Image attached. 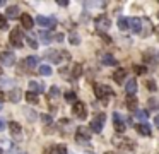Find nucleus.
I'll list each match as a JSON object with an SVG mask.
<instances>
[{
    "label": "nucleus",
    "mask_w": 159,
    "mask_h": 154,
    "mask_svg": "<svg viewBox=\"0 0 159 154\" xmlns=\"http://www.w3.org/2000/svg\"><path fill=\"white\" fill-rule=\"evenodd\" d=\"M94 24H96V29L99 31L101 34H104V33H106V31L111 28V19L108 17V15L101 14V15H98V17H96Z\"/></svg>",
    "instance_id": "nucleus-1"
},
{
    "label": "nucleus",
    "mask_w": 159,
    "mask_h": 154,
    "mask_svg": "<svg viewBox=\"0 0 159 154\" xmlns=\"http://www.w3.org/2000/svg\"><path fill=\"white\" fill-rule=\"evenodd\" d=\"M94 92H96L98 98L104 99V101L115 94V92H113V89H111L110 86H104V84H94Z\"/></svg>",
    "instance_id": "nucleus-2"
},
{
    "label": "nucleus",
    "mask_w": 159,
    "mask_h": 154,
    "mask_svg": "<svg viewBox=\"0 0 159 154\" xmlns=\"http://www.w3.org/2000/svg\"><path fill=\"white\" fill-rule=\"evenodd\" d=\"M75 140H77L79 144L89 142V140H91V130H89L87 127H84V125L77 127V130H75Z\"/></svg>",
    "instance_id": "nucleus-3"
},
{
    "label": "nucleus",
    "mask_w": 159,
    "mask_h": 154,
    "mask_svg": "<svg viewBox=\"0 0 159 154\" xmlns=\"http://www.w3.org/2000/svg\"><path fill=\"white\" fill-rule=\"evenodd\" d=\"M46 58L52 63H60L63 58H69L67 51H56V50H48L46 51Z\"/></svg>",
    "instance_id": "nucleus-4"
},
{
    "label": "nucleus",
    "mask_w": 159,
    "mask_h": 154,
    "mask_svg": "<svg viewBox=\"0 0 159 154\" xmlns=\"http://www.w3.org/2000/svg\"><path fill=\"white\" fill-rule=\"evenodd\" d=\"M104 120H106V115L104 113L96 115V117L93 118V122H91V130L96 132V134H99L101 130H103V127H104Z\"/></svg>",
    "instance_id": "nucleus-5"
},
{
    "label": "nucleus",
    "mask_w": 159,
    "mask_h": 154,
    "mask_svg": "<svg viewBox=\"0 0 159 154\" xmlns=\"http://www.w3.org/2000/svg\"><path fill=\"white\" fill-rule=\"evenodd\" d=\"M15 63V57L10 51H2L0 53V67H12Z\"/></svg>",
    "instance_id": "nucleus-6"
},
{
    "label": "nucleus",
    "mask_w": 159,
    "mask_h": 154,
    "mask_svg": "<svg viewBox=\"0 0 159 154\" xmlns=\"http://www.w3.org/2000/svg\"><path fill=\"white\" fill-rule=\"evenodd\" d=\"M36 22L41 26V28H46V29H53L56 26V19L55 17H44V15H38Z\"/></svg>",
    "instance_id": "nucleus-7"
},
{
    "label": "nucleus",
    "mask_w": 159,
    "mask_h": 154,
    "mask_svg": "<svg viewBox=\"0 0 159 154\" xmlns=\"http://www.w3.org/2000/svg\"><path fill=\"white\" fill-rule=\"evenodd\" d=\"M72 111H74V115H77L81 120H86V117H87V110H86V105L81 101H75L74 106H72Z\"/></svg>",
    "instance_id": "nucleus-8"
},
{
    "label": "nucleus",
    "mask_w": 159,
    "mask_h": 154,
    "mask_svg": "<svg viewBox=\"0 0 159 154\" xmlns=\"http://www.w3.org/2000/svg\"><path fill=\"white\" fill-rule=\"evenodd\" d=\"M113 123H115V130L118 134H123L127 128V122L122 118V115L120 113H113Z\"/></svg>",
    "instance_id": "nucleus-9"
},
{
    "label": "nucleus",
    "mask_w": 159,
    "mask_h": 154,
    "mask_svg": "<svg viewBox=\"0 0 159 154\" xmlns=\"http://www.w3.org/2000/svg\"><path fill=\"white\" fill-rule=\"evenodd\" d=\"M9 40H10V43L14 45V46L21 48L22 46V33H21V29H17V28L12 29L10 31V38H9Z\"/></svg>",
    "instance_id": "nucleus-10"
},
{
    "label": "nucleus",
    "mask_w": 159,
    "mask_h": 154,
    "mask_svg": "<svg viewBox=\"0 0 159 154\" xmlns=\"http://www.w3.org/2000/svg\"><path fill=\"white\" fill-rule=\"evenodd\" d=\"M128 29H132L133 33L140 34V31H142V19H140V17H132V19H128Z\"/></svg>",
    "instance_id": "nucleus-11"
},
{
    "label": "nucleus",
    "mask_w": 159,
    "mask_h": 154,
    "mask_svg": "<svg viewBox=\"0 0 159 154\" xmlns=\"http://www.w3.org/2000/svg\"><path fill=\"white\" fill-rule=\"evenodd\" d=\"M21 67H24L22 72H26V70H31V69H34V67H38V57H27L26 60H22V62H21Z\"/></svg>",
    "instance_id": "nucleus-12"
},
{
    "label": "nucleus",
    "mask_w": 159,
    "mask_h": 154,
    "mask_svg": "<svg viewBox=\"0 0 159 154\" xmlns=\"http://www.w3.org/2000/svg\"><path fill=\"white\" fill-rule=\"evenodd\" d=\"M127 79V70L125 69H116L115 72H113V81L116 82V84H123V81Z\"/></svg>",
    "instance_id": "nucleus-13"
},
{
    "label": "nucleus",
    "mask_w": 159,
    "mask_h": 154,
    "mask_svg": "<svg viewBox=\"0 0 159 154\" xmlns=\"http://www.w3.org/2000/svg\"><path fill=\"white\" fill-rule=\"evenodd\" d=\"M125 103H127V108H128V110H135L137 105H139V99H137V96H135V94H127Z\"/></svg>",
    "instance_id": "nucleus-14"
},
{
    "label": "nucleus",
    "mask_w": 159,
    "mask_h": 154,
    "mask_svg": "<svg viewBox=\"0 0 159 154\" xmlns=\"http://www.w3.org/2000/svg\"><path fill=\"white\" fill-rule=\"evenodd\" d=\"M125 92L127 94H135V92H137V81H135V79H128V81H127Z\"/></svg>",
    "instance_id": "nucleus-15"
},
{
    "label": "nucleus",
    "mask_w": 159,
    "mask_h": 154,
    "mask_svg": "<svg viewBox=\"0 0 159 154\" xmlns=\"http://www.w3.org/2000/svg\"><path fill=\"white\" fill-rule=\"evenodd\" d=\"M21 24H22V28L31 29L33 24H34V21H33V17H31L29 14H21Z\"/></svg>",
    "instance_id": "nucleus-16"
},
{
    "label": "nucleus",
    "mask_w": 159,
    "mask_h": 154,
    "mask_svg": "<svg viewBox=\"0 0 159 154\" xmlns=\"http://www.w3.org/2000/svg\"><path fill=\"white\" fill-rule=\"evenodd\" d=\"M135 130H137L140 135H144V137H151V127H149L147 123H139V125H135Z\"/></svg>",
    "instance_id": "nucleus-17"
},
{
    "label": "nucleus",
    "mask_w": 159,
    "mask_h": 154,
    "mask_svg": "<svg viewBox=\"0 0 159 154\" xmlns=\"http://www.w3.org/2000/svg\"><path fill=\"white\" fill-rule=\"evenodd\" d=\"M21 99H22L21 89H12V91L9 92V101H10V103H19Z\"/></svg>",
    "instance_id": "nucleus-18"
},
{
    "label": "nucleus",
    "mask_w": 159,
    "mask_h": 154,
    "mask_svg": "<svg viewBox=\"0 0 159 154\" xmlns=\"http://www.w3.org/2000/svg\"><path fill=\"white\" fill-rule=\"evenodd\" d=\"M17 15H19L17 5H10V7H7V12H5V19H17Z\"/></svg>",
    "instance_id": "nucleus-19"
},
{
    "label": "nucleus",
    "mask_w": 159,
    "mask_h": 154,
    "mask_svg": "<svg viewBox=\"0 0 159 154\" xmlns=\"http://www.w3.org/2000/svg\"><path fill=\"white\" fill-rule=\"evenodd\" d=\"M40 40H41V43L43 45H50L52 43V33H50V31H40Z\"/></svg>",
    "instance_id": "nucleus-20"
},
{
    "label": "nucleus",
    "mask_w": 159,
    "mask_h": 154,
    "mask_svg": "<svg viewBox=\"0 0 159 154\" xmlns=\"http://www.w3.org/2000/svg\"><path fill=\"white\" fill-rule=\"evenodd\" d=\"M70 74L74 79H79V77L82 75V65L81 63H74V65L70 67Z\"/></svg>",
    "instance_id": "nucleus-21"
},
{
    "label": "nucleus",
    "mask_w": 159,
    "mask_h": 154,
    "mask_svg": "<svg viewBox=\"0 0 159 154\" xmlns=\"http://www.w3.org/2000/svg\"><path fill=\"white\" fill-rule=\"evenodd\" d=\"M151 21L149 19H142V31H140V36H147L151 33Z\"/></svg>",
    "instance_id": "nucleus-22"
},
{
    "label": "nucleus",
    "mask_w": 159,
    "mask_h": 154,
    "mask_svg": "<svg viewBox=\"0 0 159 154\" xmlns=\"http://www.w3.org/2000/svg\"><path fill=\"white\" fill-rule=\"evenodd\" d=\"M101 62L104 63V65H116V60L113 55H110V53H104L103 57H101Z\"/></svg>",
    "instance_id": "nucleus-23"
},
{
    "label": "nucleus",
    "mask_w": 159,
    "mask_h": 154,
    "mask_svg": "<svg viewBox=\"0 0 159 154\" xmlns=\"http://www.w3.org/2000/svg\"><path fill=\"white\" fill-rule=\"evenodd\" d=\"M135 118H137V120H140L142 123H145V120L149 118V111H145V110H135Z\"/></svg>",
    "instance_id": "nucleus-24"
},
{
    "label": "nucleus",
    "mask_w": 159,
    "mask_h": 154,
    "mask_svg": "<svg viewBox=\"0 0 159 154\" xmlns=\"http://www.w3.org/2000/svg\"><path fill=\"white\" fill-rule=\"evenodd\" d=\"M9 128H10V134L12 135H19V134H21V125L17 123V122H10V123H9Z\"/></svg>",
    "instance_id": "nucleus-25"
},
{
    "label": "nucleus",
    "mask_w": 159,
    "mask_h": 154,
    "mask_svg": "<svg viewBox=\"0 0 159 154\" xmlns=\"http://www.w3.org/2000/svg\"><path fill=\"white\" fill-rule=\"evenodd\" d=\"M43 91V88H41L40 84H38L36 81H29V92H34V94H38V92Z\"/></svg>",
    "instance_id": "nucleus-26"
},
{
    "label": "nucleus",
    "mask_w": 159,
    "mask_h": 154,
    "mask_svg": "<svg viewBox=\"0 0 159 154\" xmlns=\"http://www.w3.org/2000/svg\"><path fill=\"white\" fill-rule=\"evenodd\" d=\"M38 72H40L41 75H52V67H50V65H46V63H43V65H40Z\"/></svg>",
    "instance_id": "nucleus-27"
},
{
    "label": "nucleus",
    "mask_w": 159,
    "mask_h": 154,
    "mask_svg": "<svg viewBox=\"0 0 159 154\" xmlns=\"http://www.w3.org/2000/svg\"><path fill=\"white\" fill-rule=\"evenodd\" d=\"M24 98H26L27 103H33V105H36V103L40 101V99H38V94H34V92H26Z\"/></svg>",
    "instance_id": "nucleus-28"
},
{
    "label": "nucleus",
    "mask_w": 159,
    "mask_h": 154,
    "mask_svg": "<svg viewBox=\"0 0 159 154\" xmlns=\"http://www.w3.org/2000/svg\"><path fill=\"white\" fill-rule=\"evenodd\" d=\"M118 28H120L122 31H127V29H128V19H127V17H120V19H118Z\"/></svg>",
    "instance_id": "nucleus-29"
},
{
    "label": "nucleus",
    "mask_w": 159,
    "mask_h": 154,
    "mask_svg": "<svg viewBox=\"0 0 159 154\" xmlns=\"http://www.w3.org/2000/svg\"><path fill=\"white\" fill-rule=\"evenodd\" d=\"M65 101H67V103H75V101H77V94H75L74 91L65 92Z\"/></svg>",
    "instance_id": "nucleus-30"
},
{
    "label": "nucleus",
    "mask_w": 159,
    "mask_h": 154,
    "mask_svg": "<svg viewBox=\"0 0 159 154\" xmlns=\"http://www.w3.org/2000/svg\"><path fill=\"white\" fill-rule=\"evenodd\" d=\"M24 115H26L27 118H29L31 122H34L38 118V115H36V111H33V110H29V108H26V110H24Z\"/></svg>",
    "instance_id": "nucleus-31"
},
{
    "label": "nucleus",
    "mask_w": 159,
    "mask_h": 154,
    "mask_svg": "<svg viewBox=\"0 0 159 154\" xmlns=\"http://www.w3.org/2000/svg\"><path fill=\"white\" fill-rule=\"evenodd\" d=\"M53 154H67V147L65 146H56V147H53Z\"/></svg>",
    "instance_id": "nucleus-32"
},
{
    "label": "nucleus",
    "mask_w": 159,
    "mask_h": 154,
    "mask_svg": "<svg viewBox=\"0 0 159 154\" xmlns=\"http://www.w3.org/2000/svg\"><path fill=\"white\" fill-rule=\"evenodd\" d=\"M149 106H151L152 110H157L159 108V99L157 98H151L149 99Z\"/></svg>",
    "instance_id": "nucleus-33"
},
{
    "label": "nucleus",
    "mask_w": 159,
    "mask_h": 154,
    "mask_svg": "<svg viewBox=\"0 0 159 154\" xmlns=\"http://www.w3.org/2000/svg\"><path fill=\"white\" fill-rule=\"evenodd\" d=\"M69 41H70V45H81V38H79L77 34H70Z\"/></svg>",
    "instance_id": "nucleus-34"
},
{
    "label": "nucleus",
    "mask_w": 159,
    "mask_h": 154,
    "mask_svg": "<svg viewBox=\"0 0 159 154\" xmlns=\"http://www.w3.org/2000/svg\"><path fill=\"white\" fill-rule=\"evenodd\" d=\"M7 28H9V24H7V19H5L4 15L0 14V29H4V31H5Z\"/></svg>",
    "instance_id": "nucleus-35"
},
{
    "label": "nucleus",
    "mask_w": 159,
    "mask_h": 154,
    "mask_svg": "<svg viewBox=\"0 0 159 154\" xmlns=\"http://www.w3.org/2000/svg\"><path fill=\"white\" fill-rule=\"evenodd\" d=\"M58 94H60V89L56 88V86H53V88L50 89V98H58Z\"/></svg>",
    "instance_id": "nucleus-36"
},
{
    "label": "nucleus",
    "mask_w": 159,
    "mask_h": 154,
    "mask_svg": "<svg viewBox=\"0 0 159 154\" xmlns=\"http://www.w3.org/2000/svg\"><path fill=\"white\" fill-rule=\"evenodd\" d=\"M26 40H27V45H29V46L33 48V50H36V48H38V41H36V40H33L31 36H27Z\"/></svg>",
    "instance_id": "nucleus-37"
},
{
    "label": "nucleus",
    "mask_w": 159,
    "mask_h": 154,
    "mask_svg": "<svg viewBox=\"0 0 159 154\" xmlns=\"http://www.w3.org/2000/svg\"><path fill=\"white\" fill-rule=\"evenodd\" d=\"M147 89H149V91H152V92L157 91V86H156V82H154V81H147Z\"/></svg>",
    "instance_id": "nucleus-38"
},
{
    "label": "nucleus",
    "mask_w": 159,
    "mask_h": 154,
    "mask_svg": "<svg viewBox=\"0 0 159 154\" xmlns=\"http://www.w3.org/2000/svg\"><path fill=\"white\" fill-rule=\"evenodd\" d=\"M14 82L10 81V79H0V86L2 88H7V86H12Z\"/></svg>",
    "instance_id": "nucleus-39"
},
{
    "label": "nucleus",
    "mask_w": 159,
    "mask_h": 154,
    "mask_svg": "<svg viewBox=\"0 0 159 154\" xmlns=\"http://www.w3.org/2000/svg\"><path fill=\"white\" fill-rule=\"evenodd\" d=\"M133 70H135V74H145V72H147V69H145L144 65H135V69H133Z\"/></svg>",
    "instance_id": "nucleus-40"
},
{
    "label": "nucleus",
    "mask_w": 159,
    "mask_h": 154,
    "mask_svg": "<svg viewBox=\"0 0 159 154\" xmlns=\"http://www.w3.org/2000/svg\"><path fill=\"white\" fill-rule=\"evenodd\" d=\"M41 120H43L44 125H50V123H52V117H50V115H43V117H41Z\"/></svg>",
    "instance_id": "nucleus-41"
},
{
    "label": "nucleus",
    "mask_w": 159,
    "mask_h": 154,
    "mask_svg": "<svg viewBox=\"0 0 159 154\" xmlns=\"http://www.w3.org/2000/svg\"><path fill=\"white\" fill-rule=\"evenodd\" d=\"M5 128V120L4 118H0V130H4Z\"/></svg>",
    "instance_id": "nucleus-42"
},
{
    "label": "nucleus",
    "mask_w": 159,
    "mask_h": 154,
    "mask_svg": "<svg viewBox=\"0 0 159 154\" xmlns=\"http://www.w3.org/2000/svg\"><path fill=\"white\" fill-rule=\"evenodd\" d=\"M56 4H58L60 7H67V5H69V2H65V0H62V2H56Z\"/></svg>",
    "instance_id": "nucleus-43"
},
{
    "label": "nucleus",
    "mask_w": 159,
    "mask_h": 154,
    "mask_svg": "<svg viewBox=\"0 0 159 154\" xmlns=\"http://www.w3.org/2000/svg\"><path fill=\"white\" fill-rule=\"evenodd\" d=\"M154 125L159 128V115H156V117H154Z\"/></svg>",
    "instance_id": "nucleus-44"
},
{
    "label": "nucleus",
    "mask_w": 159,
    "mask_h": 154,
    "mask_svg": "<svg viewBox=\"0 0 159 154\" xmlns=\"http://www.w3.org/2000/svg\"><path fill=\"white\" fill-rule=\"evenodd\" d=\"M55 40H56V41H62V40H63V34H62V33H58V34L55 36Z\"/></svg>",
    "instance_id": "nucleus-45"
},
{
    "label": "nucleus",
    "mask_w": 159,
    "mask_h": 154,
    "mask_svg": "<svg viewBox=\"0 0 159 154\" xmlns=\"http://www.w3.org/2000/svg\"><path fill=\"white\" fill-rule=\"evenodd\" d=\"M2 101H4V92L0 91V103H2Z\"/></svg>",
    "instance_id": "nucleus-46"
},
{
    "label": "nucleus",
    "mask_w": 159,
    "mask_h": 154,
    "mask_svg": "<svg viewBox=\"0 0 159 154\" xmlns=\"http://www.w3.org/2000/svg\"><path fill=\"white\" fill-rule=\"evenodd\" d=\"M0 154H4V151H2V149H0Z\"/></svg>",
    "instance_id": "nucleus-47"
},
{
    "label": "nucleus",
    "mask_w": 159,
    "mask_h": 154,
    "mask_svg": "<svg viewBox=\"0 0 159 154\" xmlns=\"http://www.w3.org/2000/svg\"><path fill=\"white\" fill-rule=\"evenodd\" d=\"M0 110H2V103H0Z\"/></svg>",
    "instance_id": "nucleus-48"
},
{
    "label": "nucleus",
    "mask_w": 159,
    "mask_h": 154,
    "mask_svg": "<svg viewBox=\"0 0 159 154\" xmlns=\"http://www.w3.org/2000/svg\"><path fill=\"white\" fill-rule=\"evenodd\" d=\"M0 74H2V67H0Z\"/></svg>",
    "instance_id": "nucleus-49"
},
{
    "label": "nucleus",
    "mask_w": 159,
    "mask_h": 154,
    "mask_svg": "<svg viewBox=\"0 0 159 154\" xmlns=\"http://www.w3.org/2000/svg\"><path fill=\"white\" fill-rule=\"evenodd\" d=\"M157 154H159V152H157Z\"/></svg>",
    "instance_id": "nucleus-50"
}]
</instances>
